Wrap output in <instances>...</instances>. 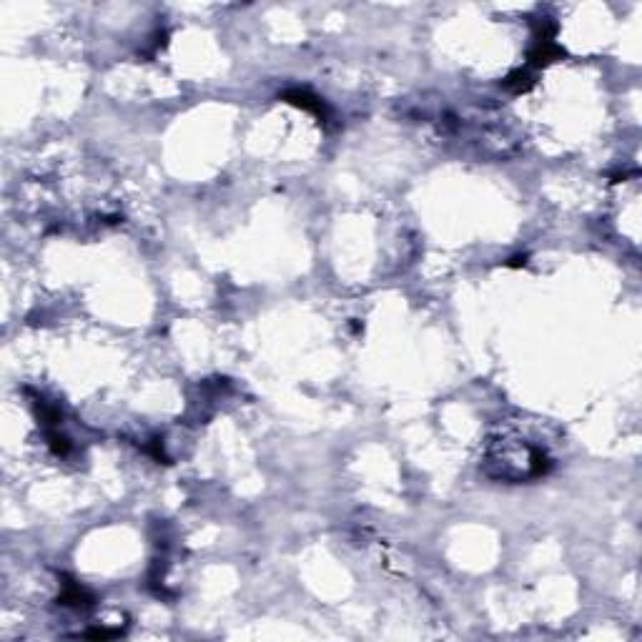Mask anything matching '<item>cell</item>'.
<instances>
[{"label": "cell", "mask_w": 642, "mask_h": 642, "mask_svg": "<svg viewBox=\"0 0 642 642\" xmlns=\"http://www.w3.org/2000/svg\"><path fill=\"white\" fill-rule=\"evenodd\" d=\"M487 464L492 467V474L510 482H522V479H535L550 469V457L545 447L527 442V439H500L490 442L487 449Z\"/></svg>", "instance_id": "cell-1"}, {"label": "cell", "mask_w": 642, "mask_h": 642, "mask_svg": "<svg viewBox=\"0 0 642 642\" xmlns=\"http://www.w3.org/2000/svg\"><path fill=\"white\" fill-rule=\"evenodd\" d=\"M284 101L294 103V106H299V108H306V111L316 113V116H324V103L306 91H286Z\"/></svg>", "instance_id": "cell-2"}]
</instances>
